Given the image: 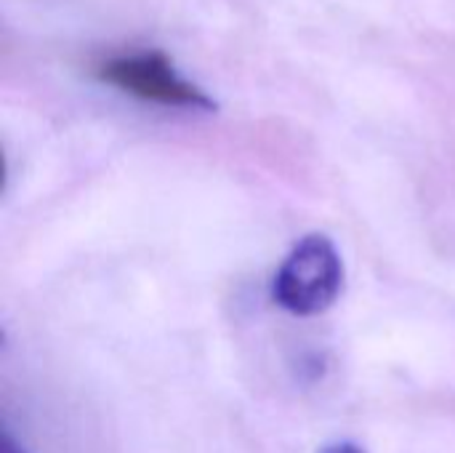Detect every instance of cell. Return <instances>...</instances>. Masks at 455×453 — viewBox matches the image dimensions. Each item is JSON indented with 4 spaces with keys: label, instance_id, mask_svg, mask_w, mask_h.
<instances>
[{
    "label": "cell",
    "instance_id": "2",
    "mask_svg": "<svg viewBox=\"0 0 455 453\" xmlns=\"http://www.w3.org/2000/svg\"><path fill=\"white\" fill-rule=\"evenodd\" d=\"M99 80L131 93L141 101L179 107V109H213V99L189 83L173 61L160 51H123L107 56L96 67Z\"/></svg>",
    "mask_w": 455,
    "mask_h": 453
},
{
    "label": "cell",
    "instance_id": "1",
    "mask_svg": "<svg viewBox=\"0 0 455 453\" xmlns=\"http://www.w3.org/2000/svg\"><path fill=\"white\" fill-rule=\"evenodd\" d=\"M344 286V264L325 235H307L280 264L275 275V302L293 315H317L328 310Z\"/></svg>",
    "mask_w": 455,
    "mask_h": 453
},
{
    "label": "cell",
    "instance_id": "3",
    "mask_svg": "<svg viewBox=\"0 0 455 453\" xmlns=\"http://www.w3.org/2000/svg\"><path fill=\"white\" fill-rule=\"evenodd\" d=\"M320 453H365L360 446H355V443H333V446H328V449H323Z\"/></svg>",
    "mask_w": 455,
    "mask_h": 453
},
{
    "label": "cell",
    "instance_id": "4",
    "mask_svg": "<svg viewBox=\"0 0 455 453\" xmlns=\"http://www.w3.org/2000/svg\"><path fill=\"white\" fill-rule=\"evenodd\" d=\"M3 453H24V451H19V449L13 446L11 435H5V441H3Z\"/></svg>",
    "mask_w": 455,
    "mask_h": 453
}]
</instances>
